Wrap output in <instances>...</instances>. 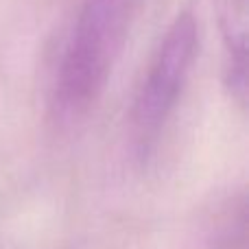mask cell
I'll list each match as a JSON object with an SVG mask.
<instances>
[{
	"label": "cell",
	"instance_id": "6da1fadb",
	"mask_svg": "<svg viewBox=\"0 0 249 249\" xmlns=\"http://www.w3.org/2000/svg\"><path fill=\"white\" fill-rule=\"evenodd\" d=\"M142 0H86L64 46L53 86V114L61 123L83 118L114 72Z\"/></svg>",
	"mask_w": 249,
	"mask_h": 249
},
{
	"label": "cell",
	"instance_id": "7a4b0ae2",
	"mask_svg": "<svg viewBox=\"0 0 249 249\" xmlns=\"http://www.w3.org/2000/svg\"><path fill=\"white\" fill-rule=\"evenodd\" d=\"M199 29L190 11L173 20L158 44L131 105V136L138 151H149L171 121L195 68Z\"/></svg>",
	"mask_w": 249,
	"mask_h": 249
}]
</instances>
